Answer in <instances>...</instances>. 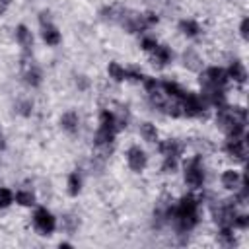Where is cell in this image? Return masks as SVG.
I'll return each instance as SVG.
<instances>
[{
  "label": "cell",
  "mask_w": 249,
  "mask_h": 249,
  "mask_svg": "<svg viewBox=\"0 0 249 249\" xmlns=\"http://www.w3.org/2000/svg\"><path fill=\"white\" fill-rule=\"evenodd\" d=\"M165 220L173 222L179 231H191L198 224V200L193 195L183 196L175 206L165 208Z\"/></svg>",
  "instance_id": "6da1fadb"
},
{
  "label": "cell",
  "mask_w": 249,
  "mask_h": 249,
  "mask_svg": "<svg viewBox=\"0 0 249 249\" xmlns=\"http://www.w3.org/2000/svg\"><path fill=\"white\" fill-rule=\"evenodd\" d=\"M216 123L228 136H243L247 124V113L241 107H228L224 103L218 107Z\"/></svg>",
  "instance_id": "7a4b0ae2"
},
{
  "label": "cell",
  "mask_w": 249,
  "mask_h": 249,
  "mask_svg": "<svg viewBox=\"0 0 249 249\" xmlns=\"http://www.w3.org/2000/svg\"><path fill=\"white\" fill-rule=\"evenodd\" d=\"M228 72L218 66H210L200 72V86L202 89H226L228 86Z\"/></svg>",
  "instance_id": "3957f363"
},
{
  "label": "cell",
  "mask_w": 249,
  "mask_h": 249,
  "mask_svg": "<svg viewBox=\"0 0 249 249\" xmlns=\"http://www.w3.org/2000/svg\"><path fill=\"white\" fill-rule=\"evenodd\" d=\"M183 173H185V183L193 189H198L202 187L204 183V165H202V160L200 156H195V158H189L183 165Z\"/></svg>",
  "instance_id": "277c9868"
},
{
  "label": "cell",
  "mask_w": 249,
  "mask_h": 249,
  "mask_svg": "<svg viewBox=\"0 0 249 249\" xmlns=\"http://www.w3.org/2000/svg\"><path fill=\"white\" fill-rule=\"evenodd\" d=\"M179 105H181V111H183V115H187V117H200L202 113H204V109H206V103H204V99L200 97V95H196V93H185V97L179 101Z\"/></svg>",
  "instance_id": "5b68a950"
},
{
  "label": "cell",
  "mask_w": 249,
  "mask_h": 249,
  "mask_svg": "<svg viewBox=\"0 0 249 249\" xmlns=\"http://www.w3.org/2000/svg\"><path fill=\"white\" fill-rule=\"evenodd\" d=\"M33 224H35V228L43 233V235H51L53 231H54V228H56V218L47 210V208H37L35 212H33Z\"/></svg>",
  "instance_id": "8992f818"
},
{
  "label": "cell",
  "mask_w": 249,
  "mask_h": 249,
  "mask_svg": "<svg viewBox=\"0 0 249 249\" xmlns=\"http://www.w3.org/2000/svg\"><path fill=\"white\" fill-rule=\"evenodd\" d=\"M126 163H128V167L132 171L140 173L146 167V163H148V156H146V152L140 146H130L126 150Z\"/></svg>",
  "instance_id": "52a82bcc"
},
{
  "label": "cell",
  "mask_w": 249,
  "mask_h": 249,
  "mask_svg": "<svg viewBox=\"0 0 249 249\" xmlns=\"http://www.w3.org/2000/svg\"><path fill=\"white\" fill-rule=\"evenodd\" d=\"M224 150L235 158V160H245V154H247V144H245V136H228L226 140V146Z\"/></svg>",
  "instance_id": "ba28073f"
},
{
  "label": "cell",
  "mask_w": 249,
  "mask_h": 249,
  "mask_svg": "<svg viewBox=\"0 0 249 249\" xmlns=\"http://www.w3.org/2000/svg\"><path fill=\"white\" fill-rule=\"evenodd\" d=\"M41 35H43V41L51 47L58 45L60 43V31L47 19V21H41Z\"/></svg>",
  "instance_id": "9c48e42d"
},
{
  "label": "cell",
  "mask_w": 249,
  "mask_h": 249,
  "mask_svg": "<svg viewBox=\"0 0 249 249\" xmlns=\"http://www.w3.org/2000/svg\"><path fill=\"white\" fill-rule=\"evenodd\" d=\"M171 58H173V51H171L167 45H158L156 51L152 53V60H154V64H158V66L169 64Z\"/></svg>",
  "instance_id": "30bf717a"
},
{
  "label": "cell",
  "mask_w": 249,
  "mask_h": 249,
  "mask_svg": "<svg viewBox=\"0 0 249 249\" xmlns=\"http://www.w3.org/2000/svg\"><path fill=\"white\" fill-rule=\"evenodd\" d=\"M158 148H160L163 158H177V160H179L181 150H183V146L177 140H163V142H160Z\"/></svg>",
  "instance_id": "8fae6325"
},
{
  "label": "cell",
  "mask_w": 249,
  "mask_h": 249,
  "mask_svg": "<svg viewBox=\"0 0 249 249\" xmlns=\"http://www.w3.org/2000/svg\"><path fill=\"white\" fill-rule=\"evenodd\" d=\"M160 88L163 89V93L167 95V97H171V99H177V101H181L183 97H185V89L177 84V82H169V80H165V82H161L160 84Z\"/></svg>",
  "instance_id": "7c38bea8"
},
{
  "label": "cell",
  "mask_w": 249,
  "mask_h": 249,
  "mask_svg": "<svg viewBox=\"0 0 249 249\" xmlns=\"http://www.w3.org/2000/svg\"><path fill=\"white\" fill-rule=\"evenodd\" d=\"M228 78H231V80L237 82V84H243V82L247 80V70H245V66H243L239 60H233V62L230 64V68H228Z\"/></svg>",
  "instance_id": "4fadbf2b"
},
{
  "label": "cell",
  "mask_w": 249,
  "mask_h": 249,
  "mask_svg": "<svg viewBox=\"0 0 249 249\" xmlns=\"http://www.w3.org/2000/svg\"><path fill=\"white\" fill-rule=\"evenodd\" d=\"M241 175L237 173V171H233V169H226L224 173H222V185L226 187V189H230V191H235L239 185H241Z\"/></svg>",
  "instance_id": "5bb4252c"
},
{
  "label": "cell",
  "mask_w": 249,
  "mask_h": 249,
  "mask_svg": "<svg viewBox=\"0 0 249 249\" xmlns=\"http://www.w3.org/2000/svg\"><path fill=\"white\" fill-rule=\"evenodd\" d=\"M16 39H18V43L23 47L25 53L33 47V35H31V31H29L25 25H18V29H16Z\"/></svg>",
  "instance_id": "9a60e30c"
},
{
  "label": "cell",
  "mask_w": 249,
  "mask_h": 249,
  "mask_svg": "<svg viewBox=\"0 0 249 249\" xmlns=\"http://www.w3.org/2000/svg\"><path fill=\"white\" fill-rule=\"evenodd\" d=\"M60 124H62V128H64L66 132L74 134V132L78 130V126H80V119H78V115H76L74 111H68V113H64V115L60 117Z\"/></svg>",
  "instance_id": "2e32d148"
},
{
  "label": "cell",
  "mask_w": 249,
  "mask_h": 249,
  "mask_svg": "<svg viewBox=\"0 0 249 249\" xmlns=\"http://www.w3.org/2000/svg\"><path fill=\"white\" fill-rule=\"evenodd\" d=\"M23 78H25V84L27 86H31V88H37L39 84H41V70L37 68V66H27V70H25V74H23Z\"/></svg>",
  "instance_id": "e0dca14e"
},
{
  "label": "cell",
  "mask_w": 249,
  "mask_h": 249,
  "mask_svg": "<svg viewBox=\"0 0 249 249\" xmlns=\"http://www.w3.org/2000/svg\"><path fill=\"white\" fill-rule=\"evenodd\" d=\"M179 29H181L187 37H196V35H200V25H198L195 19H183V21L179 23Z\"/></svg>",
  "instance_id": "ac0fdd59"
},
{
  "label": "cell",
  "mask_w": 249,
  "mask_h": 249,
  "mask_svg": "<svg viewBox=\"0 0 249 249\" xmlns=\"http://www.w3.org/2000/svg\"><path fill=\"white\" fill-rule=\"evenodd\" d=\"M107 72H109V78H113L115 82H123V80H126V68H123L119 62H109Z\"/></svg>",
  "instance_id": "d6986e66"
},
{
  "label": "cell",
  "mask_w": 249,
  "mask_h": 249,
  "mask_svg": "<svg viewBox=\"0 0 249 249\" xmlns=\"http://www.w3.org/2000/svg\"><path fill=\"white\" fill-rule=\"evenodd\" d=\"M140 136L146 140V142H156L158 140V130L152 123H142L140 124Z\"/></svg>",
  "instance_id": "ffe728a7"
},
{
  "label": "cell",
  "mask_w": 249,
  "mask_h": 249,
  "mask_svg": "<svg viewBox=\"0 0 249 249\" xmlns=\"http://www.w3.org/2000/svg\"><path fill=\"white\" fill-rule=\"evenodd\" d=\"M80 189H82V177H80L78 171H72L68 175V193H70V196H76L80 193Z\"/></svg>",
  "instance_id": "44dd1931"
},
{
  "label": "cell",
  "mask_w": 249,
  "mask_h": 249,
  "mask_svg": "<svg viewBox=\"0 0 249 249\" xmlns=\"http://www.w3.org/2000/svg\"><path fill=\"white\" fill-rule=\"evenodd\" d=\"M16 202L21 204V206H33L35 204V195L31 191H18L16 193Z\"/></svg>",
  "instance_id": "7402d4cb"
},
{
  "label": "cell",
  "mask_w": 249,
  "mask_h": 249,
  "mask_svg": "<svg viewBox=\"0 0 249 249\" xmlns=\"http://www.w3.org/2000/svg\"><path fill=\"white\" fill-rule=\"evenodd\" d=\"M14 202V193L8 187H0V208H8Z\"/></svg>",
  "instance_id": "603a6c76"
},
{
  "label": "cell",
  "mask_w": 249,
  "mask_h": 249,
  "mask_svg": "<svg viewBox=\"0 0 249 249\" xmlns=\"http://www.w3.org/2000/svg\"><path fill=\"white\" fill-rule=\"evenodd\" d=\"M185 66H189V68H193V70H196L198 68V62H200V58H198V54L195 53V51H185Z\"/></svg>",
  "instance_id": "cb8c5ba5"
},
{
  "label": "cell",
  "mask_w": 249,
  "mask_h": 249,
  "mask_svg": "<svg viewBox=\"0 0 249 249\" xmlns=\"http://www.w3.org/2000/svg\"><path fill=\"white\" fill-rule=\"evenodd\" d=\"M158 45H160V43H158L154 37H144V39H142V49H144L146 53H154Z\"/></svg>",
  "instance_id": "d4e9b609"
},
{
  "label": "cell",
  "mask_w": 249,
  "mask_h": 249,
  "mask_svg": "<svg viewBox=\"0 0 249 249\" xmlns=\"http://www.w3.org/2000/svg\"><path fill=\"white\" fill-rule=\"evenodd\" d=\"M19 107H21V113H23V115H29V113H31V109H33V103L23 101V103H19Z\"/></svg>",
  "instance_id": "484cf974"
},
{
  "label": "cell",
  "mask_w": 249,
  "mask_h": 249,
  "mask_svg": "<svg viewBox=\"0 0 249 249\" xmlns=\"http://www.w3.org/2000/svg\"><path fill=\"white\" fill-rule=\"evenodd\" d=\"M247 23H249V21H247V18H245V19L241 21V27H239V31H241L243 37H247Z\"/></svg>",
  "instance_id": "4316f807"
},
{
  "label": "cell",
  "mask_w": 249,
  "mask_h": 249,
  "mask_svg": "<svg viewBox=\"0 0 249 249\" xmlns=\"http://www.w3.org/2000/svg\"><path fill=\"white\" fill-rule=\"evenodd\" d=\"M10 4H12V0H0V14H2Z\"/></svg>",
  "instance_id": "83f0119b"
},
{
  "label": "cell",
  "mask_w": 249,
  "mask_h": 249,
  "mask_svg": "<svg viewBox=\"0 0 249 249\" xmlns=\"http://www.w3.org/2000/svg\"><path fill=\"white\" fill-rule=\"evenodd\" d=\"M4 148H6V140H4V134L0 130V150H4Z\"/></svg>",
  "instance_id": "f1b7e54d"
}]
</instances>
